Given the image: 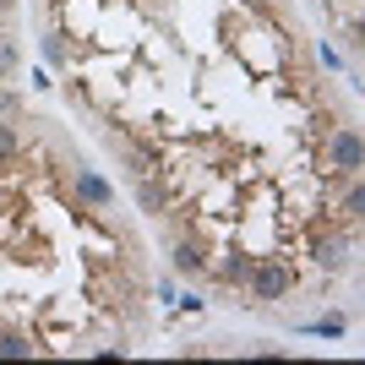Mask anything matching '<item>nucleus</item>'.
Instances as JSON below:
<instances>
[{"label":"nucleus","instance_id":"obj_1","mask_svg":"<svg viewBox=\"0 0 365 365\" xmlns=\"http://www.w3.org/2000/svg\"><path fill=\"white\" fill-rule=\"evenodd\" d=\"M240 289H245V300H257V305H278L300 289V278H294V267L284 257H262V262H251Z\"/></svg>","mask_w":365,"mask_h":365},{"label":"nucleus","instance_id":"obj_2","mask_svg":"<svg viewBox=\"0 0 365 365\" xmlns=\"http://www.w3.org/2000/svg\"><path fill=\"white\" fill-rule=\"evenodd\" d=\"M327 169H338V175H360L365 169L360 125H333V137H327Z\"/></svg>","mask_w":365,"mask_h":365},{"label":"nucleus","instance_id":"obj_3","mask_svg":"<svg viewBox=\"0 0 365 365\" xmlns=\"http://www.w3.org/2000/svg\"><path fill=\"white\" fill-rule=\"evenodd\" d=\"M311 262H317L322 273H349L354 267V240L349 235H317V240H311Z\"/></svg>","mask_w":365,"mask_h":365},{"label":"nucleus","instance_id":"obj_4","mask_svg":"<svg viewBox=\"0 0 365 365\" xmlns=\"http://www.w3.org/2000/svg\"><path fill=\"white\" fill-rule=\"evenodd\" d=\"M71 191H76V202H88V207H115V185L98 175V169H76V180H71Z\"/></svg>","mask_w":365,"mask_h":365},{"label":"nucleus","instance_id":"obj_5","mask_svg":"<svg viewBox=\"0 0 365 365\" xmlns=\"http://www.w3.org/2000/svg\"><path fill=\"white\" fill-rule=\"evenodd\" d=\"M169 257H175V273L180 278H207V251H202L197 240H175Z\"/></svg>","mask_w":365,"mask_h":365},{"label":"nucleus","instance_id":"obj_6","mask_svg":"<svg viewBox=\"0 0 365 365\" xmlns=\"http://www.w3.org/2000/svg\"><path fill=\"white\" fill-rule=\"evenodd\" d=\"M28 354H38L33 333H16V327H0V360H28Z\"/></svg>","mask_w":365,"mask_h":365},{"label":"nucleus","instance_id":"obj_7","mask_svg":"<svg viewBox=\"0 0 365 365\" xmlns=\"http://www.w3.org/2000/svg\"><path fill=\"white\" fill-rule=\"evenodd\" d=\"M245 273H251V257L245 251H224V262H218V284H229V289H240Z\"/></svg>","mask_w":365,"mask_h":365},{"label":"nucleus","instance_id":"obj_8","mask_svg":"<svg viewBox=\"0 0 365 365\" xmlns=\"http://www.w3.org/2000/svg\"><path fill=\"white\" fill-rule=\"evenodd\" d=\"M137 202H142V213H153V218H158V213L169 207V191H164L158 180H153V175H142V180H137Z\"/></svg>","mask_w":365,"mask_h":365},{"label":"nucleus","instance_id":"obj_9","mask_svg":"<svg viewBox=\"0 0 365 365\" xmlns=\"http://www.w3.org/2000/svg\"><path fill=\"white\" fill-rule=\"evenodd\" d=\"M22 71V44H16V33L0 28V82H11Z\"/></svg>","mask_w":365,"mask_h":365},{"label":"nucleus","instance_id":"obj_10","mask_svg":"<svg viewBox=\"0 0 365 365\" xmlns=\"http://www.w3.org/2000/svg\"><path fill=\"white\" fill-rule=\"evenodd\" d=\"M344 218H349V224H360V218H365V185H360V175H349V191H344Z\"/></svg>","mask_w":365,"mask_h":365},{"label":"nucleus","instance_id":"obj_11","mask_svg":"<svg viewBox=\"0 0 365 365\" xmlns=\"http://www.w3.org/2000/svg\"><path fill=\"white\" fill-rule=\"evenodd\" d=\"M16 153H22V131L11 120H0V164H11Z\"/></svg>","mask_w":365,"mask_h":365},{"label":"nucleus","instance_id":"obj_12","mask_svg":"<svg viewBox=\"0 0 365 365\" xmlns=\"http://www.w3.org/2000/svg\"><path fill=\"white\" fill-rule=\"evenodd\" d=\"M344 327H349L344 317H322V322H311V333H322V338H338Z\"/></svg>","mask_w":365,"mask_h":365},{"label":"nucleus","instance_id":"obj_13","mask_svg":"<svg viewBox=\"0 0 365 365\" xmlns=\"http://www.w3.org/2000/svg\"><path fill=\"white\" fill-rule=\"evenodd\" d=\"M44 61L66 66V44H61V33H49V38H44Z\"/></svg>","mask_w":365,"mask_h":365},{"label":"nucleus","instance_id":"obj_14","mask_svg":"<svg viewBox=\"0 0 365 365\" xmlns=\"http://www.w3.org/2000/svg\"><path fill=\"white\" fill-rule=\"evenodd\" d=\"M16 109H22V98H16V93H6V88H0V120H11Z\"/></svg>","mask_w":365,"mask_h":365},{"label":"nucleus","instance_id":"obj_15","mask_svg":"<svg viewBox=\"0 0 365 365\" xmlns=\"http://www.w3.org/2000/svg\"><path fill=\"white\" fill-rule=\"evenodd\" d=\"M257 6H273V0H257Z\"/></svg>","mask_w":365,"mask_h":365}]
</instances>
